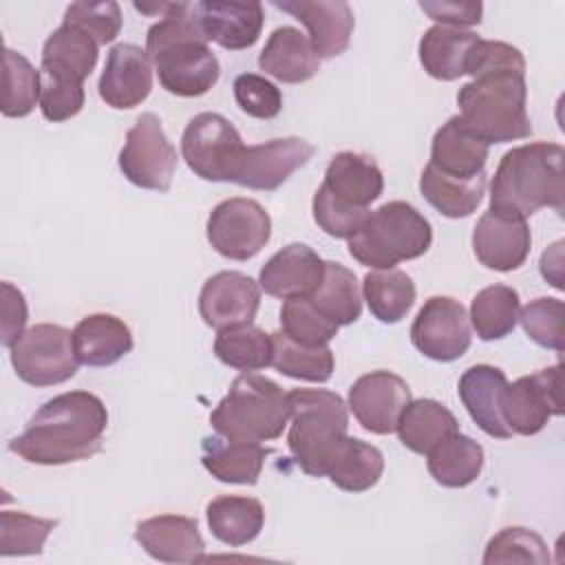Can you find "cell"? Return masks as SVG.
<instances>
[{"instance_id": "cell-19", "label": "cell", "mask_w": 565, "mask_h": 565, "mask_svg": "<svg viewBox=\"0 0 565 565\" xmlns=\"http://www.w3.org/2000/svg\"><path fill=\"white\" fill-rule=\"evenodd\" d=\"M532 245V234L525 218L488 210L475 225L472 249L477 260L494 271L519 269Z\"/></svg>"}, {"instance_id": "cell-37", "label": "cell", "mask_w": 565, "mask_h": 565, "mask_svg": "<svg viewBox=\"0 0 565 565\" xmlns=\"http://www.w3.org/2000/svg\"><path fill=\"white\" fill-rule=\"evenodd\" d=\"M521 300L516 289L508 285L483 287L470 305V324L483 342L510 335L519 322Z\"/></svg>"}, {"instance_id": "cell-7", "label": "cell", "mask_w": 565, "mask_h": 565, "mask_svg": "<svg viewBox=\"0 0 565 565\" xmlns=\"http://www.w3.org/2000/svg\"><path fill=\"white\" fill-rule=\"evenodd\" d=\"M349 241V254L366 267L393 269L419 258L433 243L428 218L406 201H388L369 212Z\"/></svg>"}, {"instance_id": "cell-47", "label": "cell", "mask_w": 565, "mask_h": 565, "mask_svg": "<svg viewBox=\"0 0 565 565\" xmlns=\"http://www.w3.org/2000/svg\"><path fill=\"white\" fill-rule=\"evenodd\" d=\"M234 99L245 115L256 119H274L282 108L280 88L256 73H241L234 79Z\"/></svg>"}, {"instance_id": "cell-50", "label": "cell", "mask_w": 565, "mask_h": 565, "mask_svg": "<svg viewBox=\"0 0 565 565\" xmlns=\"http://www.w3.org/2000/svg\"><path fill=\"white\" fill-rule=\"evenodd\" d=\"M26 324V302L20 289L11 282H2V344L11 347L22 333Z\"/></svg>"}, {"instance_id": "cell-27", "label": "cell", "mask_w": 565, "mask_h": 565, "mask_svg": "<svg viewBox=\"0 0 565 565\" xmlns=\"http://www.w3.org/2000/svg\"><path fill=\"white\" fill-rule=\"evenodd\" d=\"M258 66L278 82L302 84L320 71V57L309 38L296 26H278L267 38L258 55Z\"/></svg>"}, {"instance_id": "cell-11", "label": "cell", "mask_w": 565, "mask_h": 565, "mask_svg": "<svg viewBox=\"0 0 565 565\" xmlns=\"http://www.w3.org/2000/svg\"><path fill=\"white\" fill-rule=\"evenodd\" d=\"M117 161L119 170L132 185L166 192L172 183L179 159L159 117L154 113H143L126 132Z\"/></svg>"}, {"instance_id": "cell-23", "label": "cell", "mask_w": 565, "mask_h": 565, "mask_svg": "<svg viewBox=\"0 0 565 565\" xmlns=\"http://www.w3.org/2000/svg\"><path fill=\"white\" fill-rule=\"evenodd\" d=\"M196 11L207 40L230 51L254 46L265 24L260 2L203 0L196 2Z\"/></svg>"}, {"instance_id": "cell-13", "label": "cell", "mask_w": 565, "mask_h": 565, "mask_svg": "<svg viewBox=\"0 0 565 565\" xmlns=\"http://www.w3.org/2000/svg\"><path fill=\"white\" fill-rule=\"evenodd\" d=\"M210 245L230 260L254 258L271 236V218L265 207L245 196L221 201L207 216Z\"/></svg>"}, {"instance_id": "cell-31", "label": "cell", "mask_w": 565, "mask_h": 565, "mask_svg": "<svg viewBox=\"0 0 565 565\" xmlns=\"http://www.w3.org/2000/svg\"><path fill=\"white\" fill-rule=\"evenodd\" d=\"M205 516L212 536L230 547L252 543L265 523L263 503L254 497L238 494H221L212 499L205 508Z\"/></svg>"}, {"instance_id": "cell-1", "label": "cell", "mask_w": 565, "mask_h": 565, "mask_svg": "<svg viewBox=\"0 0 565 565\" xmlns=\"http://www.w3.org/2000/svg\"><path fill=\"white\" fill-rule=\"evenodd\" d=\"M106 426L108 411L97 395L68 391L44 402L24 433L9 441V450L40 466L82 461L102 450Z\"/></svg>"}, {"instance_id": "cell-35", "label": "cell", "mask_w": 565, "mask_h": 565, "mask_svg": "<svg viewBox=\"0 0 565 565\" xmlns=\"http://www.w3.org/2000/svg\"><path fill=\"white\" fill-rule=\"evenodd\" d=\"M338 327L353 324L362 313V291L351 269L324 260V274L311 296H307Z\"/></svg>"}, {"instance_id": "cell-21", "label": "cell", "mask_w": 565, "mask_h": 565, "mask_svg": "<svg viewBox=\"0 0 565 565\" xmlns=\"http://www.w3.org/2000/svg\"><path fill=\"white\" fill-rule=\"evenodd\" d=\"M324 274V260L305 243H289L278 249L258 274V285L274 298L311 296Z\"/></svg>"}, {"instance_id": "cell-28", "label": "cell", "mask_w": 565, "mask_h": 565, "mask_svg": "<svg viewBox=\"0 0 565 565\" xmlns=\"http://www.w3.org/2000/svg\"><path fill=\"white\" fill-rule=\"evenodd\" d=\"M488 161V143L477 139L461 124L459 115L450 117L433 137L430 166L455 179H475L483 174Z\"/></svg>"}, {"instance_id": "cell-17", "label": "cell", "mask_w": 565, "mask_h": 565, "mask_svg": "<svg viewBox=\"0 0 565 565\" xmlns=\"http://www.w3.org/2000/svg\"><path fill=\"white\" fill-rule=\"evenodd\" d=\"M260 305V285L243 271L210 276L199 294V313L216 331L252 324Z\"/></svg>"}, {"instance_id": "cell-26", "label": "cell", "mask_w": 565, "mask_h": 565, "mask_svg": "<svg viewBox=\"0 0 565 565\" xmlns=\"http://www.w3.org/2000/svg\"><path fill=\"white\" fill-rule=\"evenodd\" d=\"M132 333L113 313H90L73 329V349L79 364L110 366L132 351Z\"/></svg>"}, {"instance_id": "cell-49", "label": "cell", "mask_w": 565, "mask_h": 565, "mask_svg": "<svg viewBox=\"0 0 565 565\" xmlns=\"http://www.w3.org/2000/svg\"><path fill=\"white\" fill-rule=\"evenodd\" d=\"M419 9L435 22L446 26H472L481 22V2H419Z\"/></svg>"}, {"instance_id": "cell-46", "label": "cell", "mask_w": 565, "mask_h": 565, "mask_svg": "<svg viewBox=\"0 0 565 565\" xmlns=\"http://www.w3.org/2000/svg\"><path fill=\"white\" fill-rule=\"evenodd\" d=\"M64 24L88 33L99 46L113 42L121 31V9L117 2H73L64 11Z\"/></svg>"}, {"instance_id": "cell-10", "label": "cell", "mask_w": 565, "mask_h": 565, "mask_svg": "<svg viewBox=\"0 0 565 565\" xmlns=\"http://www.w3.org/2000/svg\"><path fill=\"white\" fill-rule=\"evenodd\" d=\"M15 375L31 386H55L77 373L73 331L42 322L26 329L11 347Z\"/></svg>"}, {"instance_id": "cell-30", "label": "cell", "mask_w": 565, "mask_h": 565, "mask_svg": "<svg viewBox=\"0 0 565 565\" xmlns=\"http://www.w3.org/2000/svg\"><path fill=\"white\" fill-rule=\"evenodd\" d=\"M479 35L470 29L435 24L419 40V62L424 71L441 82L466 75V60Z\"/></svg>"}, {"instance_id": "cell-15", "label": "cell", "mask_w": 565, "mask_h": 565, "mask_svg": "<svg viewBox=\"0 0 565 565\" xmlns=\"http://www.w3.org/2000/svg\"><path fill=\"white\" fill-rule=\"evenodd\" d=\"M316 148L302 137H280L265 143L245 146L234 183L271 192L280 188L298 168L307 166Z\"/></svg>"}, {"instance_id": "cell-24", "label": "cell", "mask_w": 565, "mask_h": 565, "mask_svg": "<svg viewBox=\"0 0 565 565\" xmlns=\"http://www.w3.org/2000/svg\"><path fill=\"white\" fill-rule=\"evenodd\" d=\"M505 386V373L492 364H475L466 369L457 384L459 399L472 422L486 435L497 439H510L514 435L501 413V397Z\"/></svg>"}, {"instance_id": "cell-32", "label": "cell", "mask_w": 565, "mask_h": 565, "mask_svg": "<svg viewBox=\"0 0 565 565\" xmlns=\"http://www.w3.org/2000/svg\"><path fill=\"white\" fill-rule=\"evenodd\" d=\"M399 441L417 452L426 455L446 437L459 433L457 417L437 399H411L397 422Z\"/></svg>"}, {"instance_id": "cell-6", "label": "cell", "mask_w": 565, "mask_h": 565, "mask_svg": "<svg viewBox=\"0 0 565 565\" xmlns=\"http://www.w3.org/2000/svg\"><path fill=\"white\" fill-rule=\"evenodd\" d=\"M287 402L291 408L287 444L296 463L309 477H327L349 437L344 399L324 388H294Z\"/></svg>"}, {"instance_id": "cell-48", "label": "cell", "mask_w": 565, "mask_h": 565, "mask_svg": "<svg viewBox=\"0 0 565 565\" xmlns=\"http://www.w3.org/2000/svg\"><path fill=\"white\" fill-rule=\"evenodd\" d=\"M86 93L84 86L73 84H57L42 77V95H40V110L44 119L57 124L75 117L84 106Z\"/></svg>"}, {"instance_id": "cell-45", "label": "cell", "mask_w": 565, "mask_h": 565, "mask_svg": "<svg viewBox=\"0 0 565 565\" xmlns=\"http://www.w3.org/2000/svg\"><path fill=\"white\" fill-rule=\"evenodd\" d=\"M519 320L532 342L543 349H554L558 353L563 351L565 307L558 298H536L527 302L519 311Z\"/></svg>"}, {"instance_id": "cell-18", "label": "cell", "mask_w": 565, "mask_h": 565, "mask_svg": "<svg viewBox=\"0 0 565 565\" xmlns=\"http://www.w3.org/2000/svg\"><path fill=\"white\" fill-rule=\"evenodd\" d=\"M97 88L110 108L124 110L139 106L152 90V60L137 44H115L108 51Z\"/></svg>"}, {"instance_id": "cell-22", "label": "cell", "mask_w": 565, "mask_h": 565, "mask_svg": "<svg viewBox=\"0 0 565 565\" xmlns=\"http://www.w3.org/2000/svg\"><path fill=\"white\" fill-rule=\"evenodd\" d=\"M135 541L161 563H196L205 552L196 521L183 514H157L139 521Z\"/></svg>"}, {"instance_id": "cell-20", "label": "cell", "mask_w": 565, "mask_h": 565, "mask_svg": "<svg viewBox=\"0 0 565 565\" xmlns=\"http://www.w3.org/2000/svg\"><path fill=\"white\" fill-rule=\"evenodd\" d=\"M276 9L291 13L309 31V42L322 60L338 57L347 51L355 26L353 9L344 0H282Z\"/></svg>"}, {"instance_id": "cell-3", "label": "cell", "mask_w": 565, "mask_h": 565, "mask_svg": "<svg viewBox=\"0 0 565 565\" xmlns=\"http://www.w3.org/2000/svg\"><path fill=\"white\" fill-rule=\"evenodd\" d=\"M565 150L561 143L534 141L508 150L490 183V210L527 218L541 207L563 212Z\"/></svg>"}, {"instance_id": "cell-38", "label": "cell", "mask_w": 565, "mask_h": 565, "mask_svg": "<svg viewBox=\"0 0 565 565\" xmlns=\"http://www.w3.org/2000/svg\"><path fill=\"white\" fill-rule=\"evenodd\" d=\"M274 353H271V366L294 380L316 382L322 384L333 375V351L329 344H300L291 338H287L282 331L271 333Z\"/></svg>"}, {"instance_id": "cell-9", "label": "cell", "mask_w": 565, "mask_h": 565, "mask_svg": "<svg viewBox=\"0 0 565 565\" xmlns=\"http://www.w3.org/2000/svg\"><path fill=\"white\" fill-rule=\"evenodd\" d=\"M243 150L238 130L221 113H199L181 135L188 168L205 181H234Z\"/></svg>"}, {"instance_id": "cell-44", "label": "cell", "mask_w": 565, "mask_h": 565, "mask_svg": "<svg viewBox=\"0 0 565 565\" xmlns=\"http://www.w3.org/2000/svg\"><path fill=\"white\" fill-rule=\"evenodd\" d=\"M483 563H550V552L545 541L527 527H503L497 532L486 547Z\"/></svg>"}, {"instance_id": "cell-40", "label": "cell", "mask_w": 565, "mask_h": 565, "mask_svg": "<svg viewBox=\"0 0 565 565\" xmlns=\"http://www.w3.org/2000/svg\"><path fill=\"white\" fill-rule=\"evenodd\" d=\"M214 353L225 366L245 373L260 371L265 366H271V333H265L254 324L221 329L214 340Z\"/></svg>"}, {"instance_id": "cell-12", "label": "cell", "mask_w": 565, "mask_h": 565, "mask_svg": "<svg viewBox=\"0 0 565 565\" xmlns=\"http://www.w3.org/2000/svg\"><path fill=\"white\" fill-rule=\"evenodd\" d=\"M501 413L512 433L523 437L541 433L550 417L563 415V364L556 362L508 384Z\"/></svg>"}, {"instance_id": "cell-43", "label": "cell", "mask_w": 565, "mask_h": 565, "mask_svg": "<svg viewBox=\"0 0 565 565\" xmlns=\"http://www.w3.org/2000/svg\"><path fill=\"white\" fill-rule=\"evenodd\" d=\"M338 324L329 320L307 296L287 298L280 307V331L300 344H329L338 335Z\"/></svg>"}, {"instance_id": "cell-16", "label": "cell", "mask_w": 565, "mask_h": 565, "mask_svg": "<svg viewBox=\"0 0 565 565\" xmlns=\"http://www.w3.org/2000/svg\"><path fill=\"white\" fill-rule=\"evenodd\" d=\"M411 402L406 380L391 371H371L349 388V408L358 424L373 435H388L397 428L399 415Z\"/></svg>"}, {"instance_id": "cell-5", "label": "cell", "mask_w": 565, "mask_h": 565, "mask_svg": "<svg viewBox=\"0 0 565 565\" xmlns=\"http://www.w3.org/2000/svg\"><path fill=\"white\" fill-rule=\"evenodd\" d=\"M382 190L384 177L373 157L353 150L338 152L313 194V221L333 238H351Z\"/></svg>"}, {"instance_id": "cell-41", "label": "cell", "mask_w": 565, "mask_h": 565, "mask_svg": "<svg viewBox=\"0 0 565 565\" xmlns=\"http://www.w3.org/2000/svg\"><path fill=\"white\" fill-rule=\"evenodd\" d=\"M42 95V71H38L22 53L4 49L2 71V115L26 117Z\"/></svg>"}, {"instance_id": "cell-42", "label": "cell", "mask_w": 565, "mask_h": 565, "mask_svg": "<svg viewBox=\"0 0 565 565\" xmlns=\"http://www.w3.org/2000/svg\"><path fill=\"white\" fill-rule=\"evenodd\" d=\"M55 527V519L31 516L13 510L0 512V556L42 554V547Z\"/></svg>"}, {"instance_id": "cell-33", "label": "cell", "mask_w": 565, "mask_h": 565, "mask_svg": "<svg viewBox=\"0 0 565 565\" xmlns=\"http://www.w3.org/2000/svg\"><path fill=\"white\" fill-rule=\"evenodd\" d=\"M430 477L444 488L470 486L483 468V448L468 435L455 433L426 452Z\"/></svg>"}, {"instance_id": "cell-39", "label": "cell", "mask_w": 565, "mask_h": 565, "mask_svg": "<svg viewBox=\"0 0 565 565\" xmlns=\"http://www.w3.org/2000/svg\"><path fill=\"white\" fill-rule=\"evenodd\" d=\"M384 472V457L373 446L358 437H347L327 477L344 492L371 490Z\"/></svg>"}, {"instance_id": "cell-14", "label": "cell", "mask_w": 565, "mask_h": 565, "mask_svg": "<svg viewBox=\"0 0 565 565\" xmlns=\"http://www.w3.org/2000/svg\"><path fill=\"white\" fill-rule=\"evenodd\" d=\"M470 320L463 305L450 296H433L411 324L413 347L435 360L455 362L470 349Z\"/></svg>"}, {"instance_id": "cell-29", "label": "cell", "mask_w": 565, "mask_h": 565, "mask_svg": "<svg viewBox=\"0 0 565 565\" xmlns=\"http://www.w3.org/2000/svg\"><path fill=\"white\" fill-rule=\"evenodd\" d=\"M201 448L205 470L223 483L238 486H254L265 466V457L269 455V450L256 441L227 439L218 433L214 437H205Z\"/></svg>"}, {"instance_id": "cell-4", "label": "cell", "mask_w": 565, "mask_h": 565, "mask_svg": "<svg viewBox=\"0 0 565 565\" xmlns=\"http://www.w3.org/2000/svg\"><path fill=\"white\" fill-rule=\"evenodd\" d=\"M459 119L483 143H505L532 135L525 68L477 73L457 93Z\"/></svg>"}, {"instance_id": "cell-2", "label": "cell", "mask_w": 565, "mask_h": 565, "mask_svg": "<svg viewBox=\"0 0 565 565\" xmlns=\"http://www.w3.org/2000/svg\"><path fill=\"white\" fill-rule=\"evenodd\" d=\"M207 42L196 2H166L161 20L146 33V53L168 93L201 97L218 82L221 66Z\"/></svg>"}, {"instance_id": "cell-8", "label": "cell", "mask_w": 565, "mask_h": 565, "mask_svg": "<svg viewBox=\"0 0 565 565\" xmlns=\"http://www.w3.org/2000/svg\"><path fill=\"white\" fill-rule=\"evenodd\" d=\"M289 419L287 393L274 380L258 373L238 375L210 413V424L218 435L256 444L280 437Z\"/></svg>"}, {"instance_id": "cell-36", "label": "cell", "mask_w": 565, "mask_h": 565, "mask_svg": "<svg viewBox=\"0 0 565 565\" xmlns=\"http://www.w3.org/2000/svg\"><path fill=\"white\" fill-rule=\"evenodd\" d=\"M362 291L369 311L384 324H395L402 318H406L417 296L413 278L395 267L369 271L364 276Z\"/></svg>"}, {"instance_id": "cell-25", "label": "cell", "mask_w": 565, "mask_h": 565, "mask_svg": "<svg viewBox=\"0 0 565 565\" xmlns=\"http://www.w3.org/2000/svg\"><path fill=\"white\" fill-rule=\"evenodd\" d=\"M99 44L77 26L55 29L42 46V77L57 84L84 86L97 64Z\"/></svg>"}, {"instance_id": "cell-34", "label": "cell", "mask_w": 565, "mask_h": 565, "mask_svg": "<svg viewBox=\"0 0 565 565\" xmlns=\"http://www.w3.org/2000/svg\"><path fill=\"white\" fill-rule=\"evenodd\" d=\"M419 192L441 216L466 218L479 207L483 199L486 172L475 179H455L441 174L428 163L419 177Z\"/></svg>"}]
</instances>
